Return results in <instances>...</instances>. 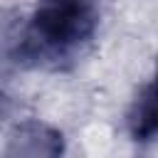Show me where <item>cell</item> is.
<instances>
[{"label": "cell", "instance_id": "obj_1", "mask_svg": "<svg viewBox=\"0 0 158 158\" xmlns=\"http://www.w3.org/2000/svg\"><path fill=\"white\" fill-rule=\"evenodd\" d=\"M101 12L91 2H44L22 27V69L64 72L91 47Z\"/></svg>", "mask_w": 158, "mask_h": 158}, {"label": "cell", "instance_id": "obj_2", "mask_svg": "<svg viewBox=\"0 0 158 158\" xmlns=\"http://www.w3.org/2000/svg\"><path fill=\"white\" fill-rule=\"evenodd\" d=\"M64 136L57 126L40 118H25L10 128L2 158H64Z\"/></svg>", "mask_w": 158, "mask_h": 158}, {"label": "cell", "instance_id": "obj_3", "mask_svg": "<svg viewBox=\"0 0 158 158\" xmlns=\"http://www.w3.org/2000/svg\"><path fill=\"white\" fill-rule=\"evenodd\" d=\"M128 136L138 143H148L158 138V81L151 79L133 96L126 114Z\"/></svg>", "mask_w": 158, "mask_h": 158}, {"label": "cell", "instance_id": "obj_4", "mask_svg": "<svg viewBox=\"0 0 158 158\" xmlns=\"http://www.w3.org/2000/svg\"><path fill=\"white\" fill-rule=\"evenodd\" d=\"M22 17L0 15V74L22 69Z\"/></svg>", "mask_w": 158, "mask_h": 158}, {"label": "cell", "instance_id": "obj_5", "mask_svg": "<svg viewBox=\"0 0 158 158\" xmlns=\"http://www.w3.org/2000/svg\"><path fill=\"white\" fill-rule=\"evenodd\" d=\"M153 79L158 81V59H156V74H153Z\"/></svg>", "mask_w": 158, "mask_h": 158}]
</instances>
